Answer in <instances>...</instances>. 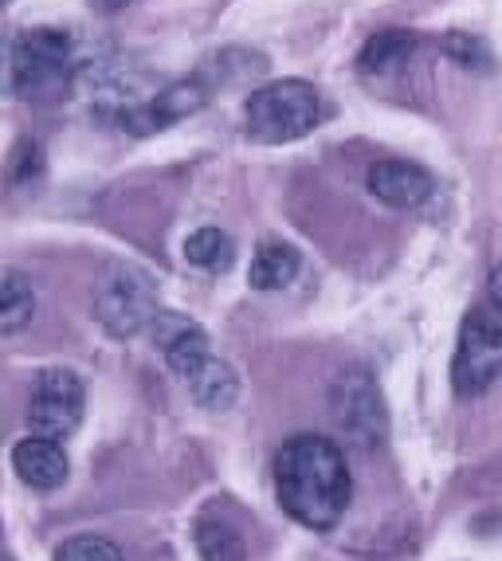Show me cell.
Instances as JSON below:
<instances>
[{"mask_svg":"<svg viewBox=\"0 0 502 561\" xmlns=\"http://www.w3.org/2000/svg\"><path fill=\"white\" fill-rule=\"evenodd\" d=\"M354 479L345 456L330 436L298 432L275 456V495L279 506L307 530H334L350 506Z\"/></svg>","mask_w":502,"mask_h":561,"instance_id":"cell-1","label":"cell"},{"mask_svg":"<svg viewBox=\"0 0 502 561\" xmlns=\"http://www.w3.org/2000/svg\"><path fill=\"white\" fill-rule=\"evenodd\" d=\"M248 134L267 146H283V141L307 138L322 118V99L307 79H279L260 91H251L248 99Z\"/></svg>","mask_w":502,"mask_h":561,"instance_id":"cell-2","label":"cell"},{"mask_svg":"<svg viewBox=\"0 0 502 561\" xmlns=\"http://www.w3.org/2000/svg\"><path fill=\"white\" fill-rule=\"evenodd\" d=\"M75 76L71 36L59 28H36L12 44V91L36 103L67 94Z\"/></svg>","mask_w":502,"mask_h":561,"instance_id":"cell-3","label":"cell"},{"mask_svg":"<svg viewBox=\"0 0 502 561\" xmlns=\"http://www.w3.org/2000/svg\"><path fill=\"white\" fill-rule=\"evenodd\" d=\"M330 416H334L338 432L357 448H381L385 436H389L385 397L365 365L342 369L334 377V385H330Z\"/></svg>","mask_w":502,"mask_h":561,"instance_id":"cell-4","label":"cell"},{"mask_svg":"<svg viewBox=\"0 0 502 561\" xmlns=\"http://www.w3.org/2000/svg\"><path fill=\"white\" fill-rule=\"evenodd\" d=\"M502 374V319L487 307L467 310L459 327L456 357H452V385L459 397L487 393Z\"/></svg>","mask_w":502,"mask_h":561,"instance_id":"cell-5","label":"cell"},{"mask_svg":"<svg viewBox=\"0 0 502 561\" xmlns=\"http://www.w3.org/2000/svg\"><path fill=\"white\" fill-rule=\"evenodd\" d=\"M158 310V287L141 267H114L94 290V319L114 337L141 334L146 327H153Z\"/></svg>","mask_w":502,"mask_h":561,"instance_id":"cell-6","label":"cell"},{"mask_svg":"<svg viewBox=\"0 0 502 561\" xmlns=\"http://www.w3.org/2000/svg\"><path fill=\"white\" fill-rule=\"evenodd\" d=\"M83 401L87 389L79 381V374H71V369H44L36 377V389H32V436L56 444L67 440L79 428V421H83Z\"/></svg>","mask_w":502,"mask_h":561,"instance_id":"cell-7","label":"cell"},{"mask_svg":"<svg viewBox=\"0 0 502 561\" xmlns=\"http://www.w3.org/2000/svg\"><path fill=\"white\" fill-rule=\"evenodd\" d=\"M205 103H208V87L201 83V79H181V83L166 87V91H158L153 99H146V103L122 106L118 126L126 134H138L141 138V134L166 130V126H173L178 118H189V114H196Z\"/></svg>","mask_w":502,"mask_h":561,"instance_id":"cell-8","label":"cell"},{"mask_svg":"<svg viewBox=\"0 0 502 561\" xmlns=\"http://www.w3.org/2000/svg\"><path fill=\"white\" fill-rule=\"evenodd\" d=\"M149 334H153L158 350L166 354L169 369H173L181 381H185V377H193L196 369L213 357V342H208L205 330L196 327L193 319H181V314H173V310H158V319H153Z\"/></svg>","mask_w":502,"mask_h":561,"instance_id":"cell-9","label":"cell"},{"mask_svg":"<svg viewBox=\"0 0 502 561\" xmlns=\"http://www.w3.org/2000/svg\"><path fill=\"white\" fill-rule=\"evenodd\" d=\"M365 185L381 205L389 208H420L432 197V173L420 169L417 161H400V158H385L373 161L369 173H365Z\"/></svg>","mask_w":502,"mask_h":561,"instance_id":"cell-10","label":"cell"},{"mask_svg":"<svg viewBox=\"0 0 502 561\" xmlns=\"http://www.w3.org/2000/svg\"><path fill=\"white\" fill-rule=\"evenodd\" d=\"M12 471L24 486L32 491H56V486L67 483V451L64 444L56 440H39V436H28L12 448Z\"/></svg>","mask_w":502,"mask_h":561,"instance_id":"cell-11","label":"cell"},{"mask_svg":"<svg viewBox=\"0 0 502 561\" xmlns=\"http://www.w3.org/2000/svg\"><path fill=\"white\" fill-rule=\"evenodd\" d=\"M185 389L201 409L228 412L236 404V397H240V377H236V369L224 357L213 354L193 377H185Z\"/></svg>","mask_w":502,"mask_h":561,"instance_id":"cell-12","label":"cell"},{"mask_svg":"<svg viewBox=\"0 0 502 561\" xmlns=\"http://www.w3.org/2000/svg\"><path fill=\"white\" fill-rule=\"evenodd\" d=\"M298 267H303V260H298V252L290 248V243L263 240L260 248H255V255H251L248 283L255 290H283L295 283Z\"/></svg>","mask_w":502,"mask_h":561,"instance_id":"cell-13","label":"cell"},{"mask_svg":"<svg viewBox=\"0 0 502 561\" xmlns=\"http://www.w3.org/2000/svg\"><path fill=\"white\" fill-rule=\"evenodd\" d=\"M417 44L420 39L412 36L409 28H385V32H377V36L365 39L362 56H357V67H362L365 76H385V71L404 64V59L417 51Z\"/></svg>","mask_w":502,"mask_h":561,"instance_id":"cell-14","label":"cell"},{"mask_svg":"<svg viewBox=\"0 0 502 561\" xmlns=\"http://www.w3.org/2000/svg\"><path fill=\"white\" fill-rule=\"evenodd\" d=\"M36 314V290L24 272H0V334L24 330Z\"/></svg>","mask_w":502,"mask_h":561,"instance_id":"cell-15","label":"cell"},{"mask_svg":"<svg viewBox=\"0 0 502 561\" xmlns=\"http://www.w3.org/2000/svg\"><path fill=\"white\" fill-rule=\"evenodd\" d=\"M193 542L201 561H248V546H243L240 530L224 518H201L193 530Z\"/></svg>","mask_w":502,"mask_h":561,"instance_id":"cell-16","label":"cell"},{"mask_svg":"<svg viewBox=\"0 0 502 561\" xmlns=\"http://www.w3.org/2000/svg\"><path fill=\"white\" fill-rule=\"evenodd\" d=\"M185 260L201 272H228L236 260V243L220 228H196L185 240Z\"/></svg>","mask_w":502,"mask_h":561,"instance_id":"cell-17","label":"cell"},{"mask_svg":"<svg viewBox=\"0 0 502 561\" xmlns=\"http://www.w3.org/2000/svg\"><path fill=\"white\" fill-rule=\"evenodd\" d=\"M56 561H126L122 550L103 538V534H79V538H67L56 550Z\"/></svg>","mask_w":502,"mask_h":561,"instance_id":"cell-18","label":"cell"},{"mask_svg":"<svg viewBox=\"0 0 502 561\" xmlns=\"http://www.w3.org/2000/svg\"><path fill=\"white\" fill-rule=\"evenodd\" d=\"M444 47H447V56L456 59V64H464V67H487V59H491V51H487L483 39L459 36V32H456V36H447Z\"/></svg>","mask_w":502,"mask_h":561,"instance_id":"cell-19","label":"cell"},{"mask_svg":"<svg viewBox=\"0 0 502 561\" xmlns=\"http://www.w3.org/2000/svg\"><path fill=\"white\" fill-rule=\"evenodd\" d=\"M39 173V150H36V141H20L16 146V158H12V169H9V178L12 185H28L32 178Z\"/></svg>","mask_w":502,"mask_h":561,"instance_id":"cell-20","label":"cell"},{"mask_svg":"<svg viewBox=\"0 0 502 561\" xmlns=\"http://www.w3.org/2000/svg\"><path fill=\"white\" fill-rule=\"evenodd\" d=\"M4 87H12V44L0 39V91Z\"/></svg>","mask_w":502,"mask_h":561,"instance_id":"cell-21","label":"cell"},{"mask_svg":"<svg viewBox=\"0 0 502 561\" xmlns=\"http://www.w3.org/2000/svg\"><path fill=\"white\" fill-rule=\"evenodd\" d=\"M491 302L494 307H502V267L491 275Z\"/></svg>","mask_w":502,"mask_h":561,"instance_id":"cell-22","label":"cell"},{"mask_svg":"<svg viewBox=\"0 0 502 561\" xmlns=\"http://www.w3.org/2000/svg\"><path fill=\"white\" fill-rule=\"evenodd\" d=\"M122 4H130V0H99V9L103 12H114V9H122Z\"/></svg>","mask_w":502,"mask_h":561,"instance_id":"cell-23","label":"cell"}]
</instances>
